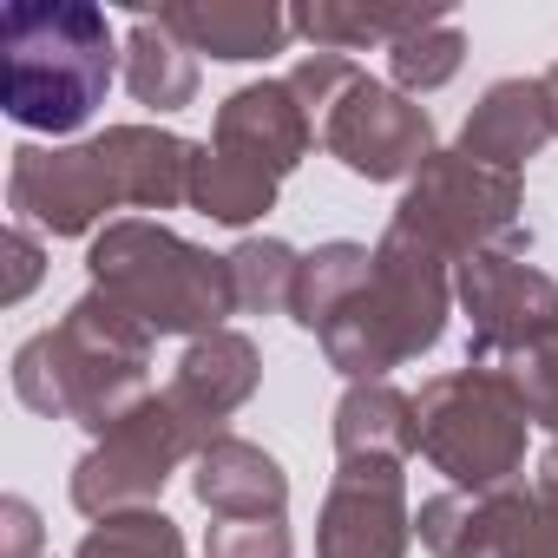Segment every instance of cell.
Masks as SVG:
<instances>
[{
	"mask_svg": "<svg viewBox=\"0 0 558 558\" xmlns=\"http://www.w3.org/2000/svg\"><path fill=\"white\" fill-rule=\"evenodd\" d=\"M0 99L34 132H73L112 86V34L99 8L21 0L0 14Z\"/></svg>",
	"mask_w": 558,
	"mask_h": 558,
	"instance_id": "cell-1",
	"label": "cell"
},
{
	"mask_svg": "<svg viewBox=\"0 0 558 558\" xmlns=\"http://www.w3.org/2000/svg\"><path fill=\"white\" fill-rule=\"evenodd\" d=\"M93 276L99 283H112L151 329H204L230 310V263L217 256H197V250H178L171 269H145L132 263L119 243H99L93 250Z\"/></svg>",
	"mask_w": 558,
	"mask_h": 558,
	"instance_id": "cell-2",
	"label": "cell"
},
{
	"mask_svg": "<svg viewBox=\"0 0 558 558\" xmlns=\"http://www.w3.org/2000/svg\"><path fill=\"white\" fill-rule=\"evenodd\" d=\"M329 145L362 178H401L427 151V112L421 106H401L395 93H381L368 80H355L349 86V106H336Z\"/></svg>",
	"mask_w": 558,
	"mask_h": 558,
	"instance_id": "cell-3",
	"label": "cell"
},
{
	"mask_svg": "<svg viewBox=\"0 0 558 558\" xmlns=\"http://www.w3.org/2000/svg\"><path fill=\"white\" fill-rule=\"evenodd\" d=\"M303 138H310V132H303V112L290 106L283 86H250V93H236L230 112H223V145H230V151H263V171H269V178L296 165Z\"/></svg>",
	"mask_w": 558,
	"mask_h": 558,
	"instance_id": "cell-4",
	"label": "cell"
},
{
	"mask_svg": "<svg viewBox=\"0 0 558 558\" xmlns=\"http://www.w3.org/2000/svg\"><path fill=\"white\" fill-rule=\"evenodd\" d=\"M551 112L538 86H493L486 106L466 119V158H493V165H519L538 138H545Z\"/></svg>",
	"mask_w": 558,
	"mask_h": 558,
	"instance_id": "cell-5",
	"label": "cell"
},
{
	"mask_svg": "<svg viewBox=\"0 0 558 558\" xmlns=\"http://www.w3.org/2000/svg\"><path fill=\"white\" fill-rule=\"evenodd\" d=\"M466 303H473L480 329H486V336H506V342H532V336H538V329L519 316L525 303H532V310H558L551 283H538V276H525V269H512V263H499V256H480V263L466 269Z\"/></svg>",
	"mask_w": 558,
	"mask_h": 558,
	"instance_id": "cell-6",
	"label": "cell"
},
{
	"mask_svg": "<svg viewBox=\"0 0 558 558\" xmlns=\"http://www.w3.org/2000/svg\"><path fill=\"white\" fill-rule=\"evenodd\" d=\"M197 499L204 506H223V512H276L283 506V473H276V460H263L256 447H210L204 453V473H197Z\"/></svg>",
	"mask_w": 558,
	"mask_h": 558,
	"instance_id": "cell-7",
	"label": "cell"
},
{
	"mask_svg": "<svg viewBox=\"0 0 558 558\" xmlns=\"http://www.w3.org/2000/svg\"><path fill=\"white\" fill-rule=\"evenodd\" d=\"M158 27L165 34H191L217 60H263L276 40H283V21L263 14V8H250V14H223V8H210V14H158Z\"/></svg>",
	"mask_w": 558,
	"mask_h": 558,
	"instance_id": "cell-8",
	"label": "cell"
},
{
	"mask_svg": "<svg viewBox=\"0 0 558 558\" xmlns=\"http://www.w3.org/2000/svg\"><path fill=\"white\" fill-rule=\"evenodd\" d=\"M132 53H138V60H132V93H138L145 106H158V112H165V106L191 99V60H178L184 47H171V34H165V27H151V21H145V27L132 34Z\"/></svg>",
	"mask_w": 558,
	"mask_h": 558,
	"instance_id": "cell-9",
	"label": "cell"
},
{
	"mask_svg": "<svg viewBox=\"0 0 558 558\" xmlns=\"http://www.w3.org/2000/svg\"><path fill=\"white\" fill-rule=\"evenodd\" d=\"M197 204L217 217V223H243L256 210H269V171L256 165H230V158H204L197 165Z\"/></svg>",
	"mask_w": 558,
	"mask_h": 558,
	"instance_id": "cell-10",
	"label": "cell"
},
{
	"mask_svg": "<svg viewBox=\"0 0 558 558\" xmlns=\"http://www.w3.org/2000/svg\"><path fill=\"white\" fill-rule=\"evenodd\" d=\"M80 558H184V551H178L171 519L145 512V519H112L106 532H93Z\"/></svg>",
	"mask_w": 558,
	"mask_h": 558,
	"instance_id": "cell-11",
	"label": "cell"
},
{
	"mask_svg": "<svg viewBox=\"0 0 558 558\" xmlns=\"http://www.w3.org/2000/svg\"><path fill=\"white\" fill-rule=\"evenodd\" d=\"M230 276H236V296L243 303H263V290L276 296V290H283L290 283V276H296V263H290V250L283 243H243L236 256H230Z\"/></svg>",
	"mask_w": 558,
	"mask_h": 558,
	"instance_id": "cell-12",
	"label": "cell"
},
{
	"mask_svg": "<svg viewBox=\"0 0 558 558\" xmlns=\"http://www.w3.org/2000/svg\"><path fill=\"white\" fill-rule=\"evenodd\" d=\"M460 66V34H434V40H395V73L408 86H440Z\"/></svg>",
	"mask_w": 558,
	"mask_h": 558,
	"instance_id": "cell-13",
	"label": "cell"
},
{
	"mask_svg": "<svg viewBox=\"0 0 558 558\" xmlns=\"http://www.w3.org/2000/svg\"><path fill=\"white\" fill-rule=\"evenodd\" d=\"M210 558H290V538H283V525H217V538H210Z\"/></svg>",
	"mask_w": 558,
	"mask_h": 558,
	"instance_id": "cell-14",
	"label": "cell"
},
{
	"mask_svg": "<svg viewBox=\"0 0 558 558\" xmlns=\"http://www.w3.org/2000/svg\"><path fill=\"white\" fill-rule=\"evenodd\" d=\"M551 93H558V73H551Z\"/></svg>",
	"mask_w": 558,
	"mask_h": 558,
	"instance_id": "cell-15",
	"label": "cell"
}]
</instances>
